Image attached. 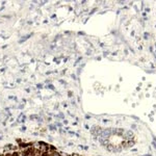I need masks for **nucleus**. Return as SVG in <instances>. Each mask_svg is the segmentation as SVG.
I'll return each mask as SVG.
<instances>
[{
    "mask_svg": "<svg viewBox=\"0 0 156 156\" xmlns=\"http://www.w3.org/2000/svg\"><path fill=\"white\" fill-rule=\"evenodd\" d=\"M54 156H60V154H58L57 152H55V153H54Z\"/></svg>",
    "mask_w": 156,
    "mask_h": 156,
    "instance_id": "nucleus-1",
    "label": "nucleus"
}]
</instances>
